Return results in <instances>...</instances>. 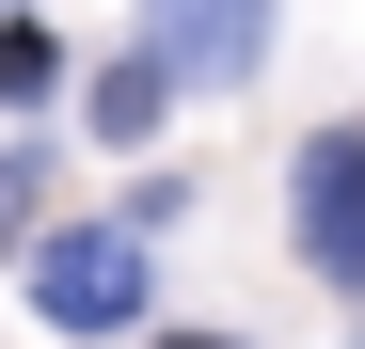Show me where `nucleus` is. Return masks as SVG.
<instances>
[{
  "instance_id": "1",
  "label": "nucleus",
  "mask_w": 365,
  "mask_h": 349,
  "mask_svg": "<svg viewBox=\"0 0 365 349\" xmlns=\"http://www.w3.org/2000/svg\"><path fill=\"white\" fill-rule=\"evenodd\" d=\"M32 302H48V333H128L143 318V222H64V239H32Z\"/></svg>"
},
{
  "instance_id": "2",
  "label": "nucleus",
  "mask_w": 365,
  "mask_h": 349,
  "mask_svg": "<svg viewBox=\"0 0 365 349\" xmlns=\"http://www.w3.org/2000/svg\"><path fill=\"white\" fill-rule=\"evenodd\" d=\"M286 222H302V270H318V286H365V127H318V143H302Z\"/></svg>"
},
{
  "instance_id": "3",
  "label": "nucleus",
  "mask_w": 365,
  "mask_h": 349,
  "mask_svg": "<svg viewBox=\"0 0 365 349\" xmlns=\"http://www.w3.org/2000/svg\"><path fill=\"white\" fill-rule=\"evenodd\" d=\"M159 48L191 80H255L270 64V0H159Z\"/></svg>"
},
{
  "instance_id": "4",
  "label": "nucleus",
  "mask_w": 365,
  "mask_h": 349,
  "mask_svg": "<svg viewBox=\"0 0 365 349\" xmlns=\"http://www.w3.org/2000/svg\"><path fill=\"white\" fill-rule=\"evenodd\" d=\"M175 80H191V64H175V48L143 32V48H128V64H96V127H111V143H143V127H159V111H175Z\"/></svg>"
},
{
  "instance_id": "5",
  "label": "nucleus",
  "mask_w": 365,
  "mask_h": 349,
  "mask_svg": "<svg viewBox=\"0 0 365 349\" xmlns=\"http://www.w3.org/2000/svg\"><path fill=\"white\" fill-rule=\"evenodd\" d=\"M48 80H64V48H48V32H32V16H0V111H32V95H48Z\"/></svg>"
},
{
  "instance_id": "6",
  "label": "nucleus",
  "mask_w": 365,
  "mask_h": 349,
  "mask_svg": "<svg viewBox=\"0 0 365 349\" xmlns=\"http://www.w3.org/2000/svg\"><path fill=\"white\" fill-rule=\"evenodd\" d=\"M32 207H48V159L16 143V159H0V254H16V239H32Z\"/></svg>"
},
{
  "instance_id": "7",
  "label": "nucleus",
  "mask_w": 365,
  "mask_h": 349,
  "mask_svg": "<svg viewBox=\"0 0 365 349\" xmlns=\"http://www.w3.org/2000/svg\"><path fill=\"white\" fill-rule=\"evenodd\" d=\"M159 349H238V333H159Z\"/></svg>"
},
{
  "instance_id": "8",
  "label": "nucleus",
  "mask_w": 365,
  "mask_h": 349,
  "mask_svg": "<svg viewBox=\"0 0 365 349\" xmlns=\"http://www.w3.org/2000/svg\"><path fill=\"white\" fill-rule=\"evenodd\" d=\"M0 16H16V0H0Z\"/></svg>"
}]
</instances>
